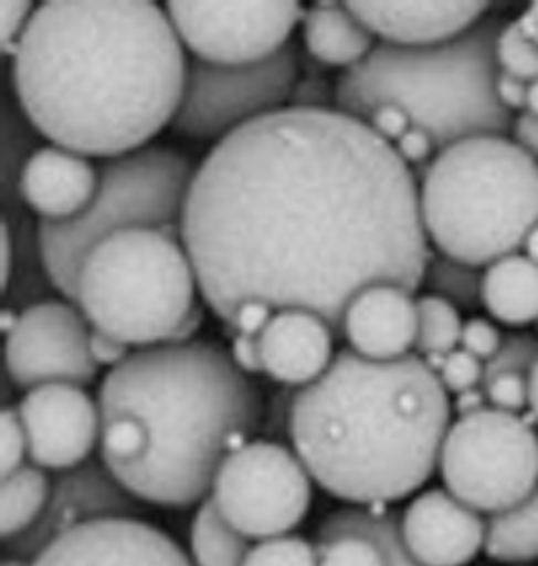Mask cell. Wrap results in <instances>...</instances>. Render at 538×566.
<instances>
[{"label":"cell","instance_id":"cell-1","mask_svg":"<svg viewBox=\"0 0 538 566\" xmlns=\"http://www.w3.org/2000/svg\"><path fill=\"white\" fill-rule=\"evenodd\" d=\"M180 238L224 325L261 302L320 316L336 338L361 291L414 293L432 256L411 167L336 107H285L214 144L194 169Z\"/></svg>","mask_w":538,"mask_h":566},{"label":"cell","instance_id":"cell-2","mask_svg":"<svg viewBox=\"0 0 538 566\" xmlns=\"http://www.w3.org/2000/svg\"><path fill=\"white\" fill-rule=\"evenodd\" d=\"M187 50L150 0H48L11 63L18 103L36 133L82 157H125L171 126Z\"/></svg>","mask_w":538,"mask_h":566},{"label":"cell","instance_id":"cell-3","mask_svg":"<svg viewBox=\"0 0 538 566\" xmlns=\"http://www.w3.org/2000/svg\"><path fill=\"white\" fill-rule=\"evenodd\" d=\"M101 460L141 503L201 504L226 455L253 441L263 400L214 343L137 348L98 387Z\"/></svg>","mask_w":538,"mask_h":566},{"label":"cell","instance_id":"cell-4","mask_svg":"<svg viewBox=\"0 0 538 566\" xmlns=\"http://www.w3.org/2000/svg\"><path fill=\"white\" fill-rule=\"evenodd\" d=\"M451 400L411 353L370 361L350 348L291 398L286 432L313 481L355 506L404 501L439 469Z\"/></svg>","mask_w":538,"mask_h":566},{"label":"cell","instance_id":"cell-5","mask_svg":"<svg viewBox=\"0 0 538 566\" xmlns=\"http://www.w3.org/2000/svg\"><path fill=\"white\" fill-rule=\"evenodd\" d=\"M500 18L432 48L377 43L363 63L336 82V109L357 120L384 103L402 107L412 126L425 128L436 148L481 135H505L510 114L496 96V39Z\"/></svg>","mask_w":538,"mask_h":566},{"label":"cell","instance_id":"cell-6","mask_svg":"<svg viewBox=\"0 0 538 566\" xmlns=\"http://www.w3.org/2000/svg\"><path fill=\"white\" fill-rule=\"evenodd\" d=\"M419 208L436 251L487 268L537 227L538 160L505 135L455 142L423 169Z\"/></svg>","mask_w":538,"mask_h":566},{"label":"cell","instance_id":"cell-7","mask_svg":"<svg viewBox=\"0 0 538 566\" xmlns=\"http://www.w3.org/2000/svg\"><path fill=\"white\" fill-rule=\"evenodd\" d=\"M199 283L178 231L128 229L96 244L77 276L75 306L127 346L173 345L199 306Z\"/></svg>","mask_w":538,"mask_h":566},{"label":"cell","instance_id":"cell-8","mask_svg":"<svg viewBox=\"0 0 538 566\" xmlns=\"http://www.w3.org/2000/svg\"><path fill=\"white\" fill-rule=\"evenodd\" d=\"M194 169L182 153L165 146L105 160L95 199L84 214L73 221L39 222V254L50 284L75 304L80 268L96 244L128 229L180 233Z\"/></svg>","mask_w":538,"mask_h":566},{"label":"cell","instance_id":"cell-9","mask_svg":"<svg viewBox=\"0 0 538 566\" xmlns=\"http://www.w3.org/2000/svg\"><path fill=\"white\" fill-rule=\"evenodd\" d=\"M444 488L476 513H500L538 488V434L519 415L478 410L457 417L444 437Z\"/></svg>","mask_w":538,"mask_h":566},{"label":"cell","instance_id":"cell-10","mask_svg":"<svg viewBox=\"0 0 538 566\" xmlns=\"http://www.w3.org/2000/svg\"><path fill=\"white\" fill-rule=\"evenodd\" d=\"M313 476L285 442L256 439L224 458L210 499L249 541L291 535L313 506Z\"/></svg>","mask_w":538,"mask_h":566},{"label":"cell","instance_id":"cell-11","mask_svg":"<svg viewBox=\"0 0 538 566\" xmlns=\"http://www.w3.org/2000/svg\"><path fill=\"white\" fill-rule=\"evenodd\" d=\"M299 80L293 45L261 63L242 66L190 61L187 84L171 128L194 142H221L256 118L288 107Z\"/></svg>","mask_w":538,"mask_h":566},{"label":"cell","instance_id":"cell-12","mask_svg":"<svg viewBox=\"0 0 538 566\" xmlns=\"http://www.w3.org/2000/svg\"><path fill=\"white\" fill-rule=\"evenodd\" d=\"M173 31L194 61L242 66L276 56L304 20L302 2L169 0L162 4Z\"/></svg>","mask_w":538,"mask_h":566},{"label":"cell","instance_id":"cell-13","mask_svg":"<svg viewBox=\"0 0 538 566\" xmlns=\"http://www.w3.org/2000/svg\"><path fill=\"white\" fill-rule=\"evenodd\" d=\"M91 334V323L73 302L32 304L4 338L7 377L27 391L43 385L88 387L98 375Z\"/></svg>","mask_w":538,"mask_h":566},{"label":"cell","instance_id":"cell-14","mask_svg":"<svg viewBox=\"0 0 538 566\" xmlns=\"http://www.w3.org/2000/svg\"><path fill=\"white\" fill-rule=\"evenodd\" d=\"M141 513L127 488L103 464L88 460L75 469L59 472L41 517L24 535L4 541V556L34 560L56 538L103 520H133Z\"/></svg>","mask_w":538,"mask_h":566},{"label":"cell","instance_id":"cell-15","mask_svg":"<svg viewBox=\"0 0 538 566\" xmlns=\"http://www.w3.org/2000/svg\"><path fill=\"white\" fill-rule=\"evenodd\" d=\"M29 441V460L43 471L63 472L91 460L101 442L98 402L84 387L43 385L18 405Z\"/></svg>","mask_w":538,"mask_h":566},{"label":"cell","instance_id":"cell-16","mask_svg":"<svg viewBox=\"0 0 538 566\" xmlns=\"http://www.w3.org/2000/svg\"><path fill=\"white\" fill-rule=\"evenodd\" d=\"M32 566H194L187 552L157 526L103 520L80 526L48 545Z\"/></svg>","mask_w":538,"mask_h":566},{"label":"cell","instance_id":"cell-17","mask_svg":"<svg viewBox=\"0 0 538 566\" xmlns=\"http://www.w3.org/2000/svg\"><path fill=\"white\" fill-rule=\"evenodd\" d=\"M402 536L421 566H468L485 545V520L446 490H428L402 513Z\"/></svg>","mask_w":538,"mask_h":566},{"label":"cell","instance_id":"cell-18","mask_svg":"<svg viewBox=\"0 0 538 566\" xmlns=\"http://www.w3.org/2000/svg\"><path fill=\"white\" fill-rule=\"evenodd\" d=\"M315 545L318 566H421L404 543L402 515L387 504L334 511L318 524Z\"/></svg>","mask_w":538,"mask_h":566},{"label":"cell","instance_id":"cell-19","mask_svg":"<svg viewBox=\"0 0 538 566\" xmlns=\"http://www.w3.org/2000/svg\"><path fill=\"white\" fill-rule=\"evenodd\" d=\"M350 11L370 29L380 43L400 48H432L462 36L487 15L489 4L476 0L457 2H400L355 0Z\"/></svg>","mask_w":538,"mask_h":566},{"label":"cell","instance_id":"cell-20","mask_svg":"<svg viewBox=\"0 0 538 566\" xmlns=\"http://www.w3.org/2000/svg\"><path fill=\"white\" fill-rule=\"evenodd\" d=\"M334 332L308 311H276L256 336L265 377L306 387L323 377L334 361Z\"/></svg>","mask_w":538,"mask_h":566},{"label":"cell","instance_id":"cell-21","mask_svg":"<svg viewBox=\"0 0 538 566\" xmlns=\"http://www.w3.org/2000/svg\"><path fill=\"white\" fill-rule=\"evenodd\" d=\"M342 338L350 350L370 361L411 355L416 343V300L395 284L368 286L347 308Z\"/></svg>","mask_w":538,"mask_h":566},{"label":"cell","instance_id":"cell-22","mask_svg":"<svg viewBox=\"0 0 538 566\" xmlns=\"http://www.w3.org/2000/svg\"><path fill=\"white\" fill-rule=\"evenodd\" d=\"M98 189L91 158L61 146H43L22 167L20 190L41 222H66L88 210Z\"/></svg>","mask_w":538,"mask_h":566},{"label":"cell","instance_id":"cell-23","mask_svg":"<svg viewBox=\"0 0 538 566\" xmlns=\"http://www.w3.org/2000/svg\"><path fill=\"white\" fill-rule=\"evenodd\" d=\"M306 52L323 64L349 71L377 48V36L352 13L347 2H317L302 20Z\"/></svg>","mask_w":538,"mask_h":566},{"label":"cell","instance_id":"cell-24","mask_svg":"<svg viewBox=\"0 0 538 566\" xmlns=\"http://www.w3.org/2000/svg\"><path fill=\"white\" fill-rule=\"evenodd\" d=\"M481 304L508 327L538 321V265L526 254H508L483 272Z\"/></svg>","mask_w":538,"mask_h":566},{"label":"cell","instance_id":"cell-25","mask_svg":"<svg viewBox=\"0 0 538 566\" xmlns=\"http://www.w3.org/2000/svg\"><path fill=\"white\" fill-rule=\"evenodd\" d=\"M483 552L503 565L538 560V488L526 501L485 520Z\"/></svg>","mask_w":538,"mask_h":566},{"label":"cell","instance_id":"cell-26","mask_svg":"<svg viewBox=\"0 0 538 566\" xmlns=\"http://www.w3.org/2000/svg\"><path fill=\"white\" fill-rule=\"evenodd\" d=\"M52 492V479L43 469L24 464L2 476L0 488V535L11 541L24 535L41 517Z\"/></svg>","mask_w":538,"mask_h":566},{"label":"cell","instance_id":"cell-27","mask_svg":"<svg viewBox=\"0 0 538 566\" xmlns=\"http://www.w3.org/2000/svg\"><path fill=\"white\" fill-rule=\"evenodd\" d=\"M251 545L208 496L199 504L190 526V556L194 566H244Z\"/></svg>","mask_w":538,"mask_h":566},{"label":"cell","instance_id":"cell-28","mask_svg":"<svg viewBox=\"0 0 538 566\" xmlns=\"http://www.w3.org/2000/svg\"><path fill=\"white\" fill-rule=\"evenodd\" d=\"M460 311L439 295H421L416 300V355L453 353L462 338Z\"/></svg>","mask_w":538,"mask_h":566},{"label":"cell","instance_id":"cell-29","mask_svg":"<svg viewBox=\"0 0 538 566\" xmlns=\"http://www.w3.org/2000/svg\"><path fill=\"white\" fill-rule=\"evenodd\" d=\"M423 284L430 289L432 295L443 297L457 311H475L481 304L483 272L451 256H444L441 252H432Z\"/></svg>","mask_w":538,"mask_h":566},{"label":"cell","instance_id":"cell-30","mask_svg":"<svg viewBox=\"0 0 538 566\" xmlns=\"http://www.w3.org/2000/svg\"><path fill=\"white\" fill-rule=\"evenodd\" d=\"M496 63L503 73L528 84L538 80V43L524 32L517 20L503 24L498 32Z\"/></svg>","mask_w":538,"mask_h":566},{"label":"cell","instance_id":"cell-31","mask_svg":"<svg viewBox=\"0 0 538 566\" xmlns=\"http://www.w3.org/2000/svg\"><path fill=\"white\" fill-rule=\"evenodd\" d=\"M244 566H318L317 545L297 535L259 541Z\"/></svg>","mask_w":538,"mask_h":566},{"label":"cell","instance_id":"cell-32","mask_svg":"<svg viewBox=\"0 0 538 566\" xmlns=\"http://www.w3.org/2000/svg\"><path fill=\"white\" fill-rule=\"evenodd\" d=\"M538 359V338L532 334H510L503 345L498 348V353L485 364V378L498 377V375H530L532 366Z\"/></svg>","mask_w":538,"mask_h":566},{"label":"cell","instance_id":"cell-33","mask_svg":"<svg viewBox=\"0 0 538 566\" xmlns=\"http://www.w3.org/2000/svg\"><path fill=\"white\" fill-rule=\"evenodd\" d=\"M439 378H441L446 394L457 396V394H464L468 389L483 387L485 364L481 359H476L475 355L466 353L464 348H455L453 353L446 355Z\"/></svg>","mask_w":538,"mask_h":566},{"label":"cell","instance_id":"cell-34","mask_svg":"<svg viewBox=\"0 0 538 566\" xmlns=\"http://www.w3.org/2000/svg\"><path fill=\"white\" fill-rule=\"evenodd\" d=\"M0 455L2 476L24 467L29 458V441L18 407H7L0 415Z\"/></svg>","mask_w":538,"mask_h":566},{"label":"cell","instance_id":"cell-35","mask_svg":"<svg viewBox=\"0 0 538 566\" xmlns=\"http://www.w3.org/2000/svg\"><path fill=\"white\" fill-rule=\"evenodd\" d=\"M483 389L487 394V402L492 409L505 410L517 415L519 410L526 409L530 402V389H528V377L526 375H498L487 378L483 382Z\"/></svg>","mask_w":538,"mask_h":566},{"label":"cell","instance_id":"cell-36","mask_svg":"<svg viewBox=\"0 0 538 566\" xmlns=\"http://www.w3.org/2000/svg\"><path fill=\"white\" fill-rule=\"evenodd\" d=\"M34 4L29 0H2L0 4V22H2V52L13 61L20 50V41L31 27Z\"/></svg>","mask_w":538,"mask_h":566},{"label":"cell","instance_id":"cell-37","mask_svg":"<svg viewBox=\"0 0 538 566\" xmlns=\"http://www.w3.org/2000/svg\"><path fill=\"white\" fill-rule=\"evenodd\" d=\"M503 334L500 329L483 316H473L464 323L462 327V338H460V346L475 355L476 359H481L483 364H487L503 345Z\"/></svg>","mask_w":538,"mask_h":566},{"label":"cell","instance_id":"cell-38","mask_svg":"<svg viewBox=\"0 0 538 566\" xmlns=\"http://www.w3.org/2000/svg\"><path fill=\"white\" fill-rule=\"evenodd\" d=\"M288 107L297 109H334L336 107V86L331 88L329 82L320 75H299Z\"/></svg>","mask_w":538,"mask_h":566},{"label":"cell","instance_id":"cell-39","mask_svg":"<svg viewBox=\"0 0 538 566\" xmlns=\"http://www.w3.org/2000/svg\"><path fill=\"white\" fill-rule=\"evenodd\" d=\"M368 126L382 137L384 142H389L391 146H395V142L400 139V137H404L409 130L412 128L411 116L402 109V107H398V105H393V103H384V105H379L370 116H368Z\"/></svg>","mask_w":538,"mask_h":566},{"label":"cell","instance_id":"cell-40","mask_svg":"<svg viewBox=\"0 0 538 566\" xmlns=\"http://www.w3.org/2000/svg\"><path fill=\"white\" fill-rule=\"evenodd\" d=\"M395 153L400 155V158L411 167V165H421V163H425L428 158L434 155V150H439L436 148V144H434V139H432V135L425 130V128H421V126H412L411 130L404 135V137H400L398 142H395Z\"/></svg>","mask_w":538,"mask_h":566},{"label":"cell","instance_id":"cell-41","mask_svg":"<svg viewBox=\"0 0 538 566\" xmlns=\"http://www.w3.org/2000/svg\"><path fill=\"white\" fill-rule=\"evenodd\" d=\"M274 313H276L274 308H270L261 302H249L238 311V315L233 316V321L226 327L233 332V336L235 334L259 336L263 332V327L270 323Z\"/></svg>","mask_w":538,"mask_h":566},{"label":"cell","instance_id":"cell-42","mask_svg":"<svg viewBox=\"0 0 538 566\" xmlns=\"http://www.w3.org/2000/svg\"><path fill=\"white\" fill-rule=\"evenodd\" d=\"M128 348L130 346L103 334V332L93 329V334H91V355H93L96 366H107L112 370L118 368L130 355Z\"/></svg>","mask_w":538,"mask_h":566},{"label":"cell","instance_id":"cell-43","mask_svg":"<svg viewBox=\"0 0 538 566\" xmlns=\"http://www.w3.org/2000/svg\"><path fill=\"white\" fill-rule=\"evenodd\" d=\"M233 364L249 377L253 375H263L261 366V355H259V343L256 336H244L235 334L231 340V350H229Z\"/></svg>","mask_w":538,"mask_h":566},{"label":"cell","instance_id":"cell-44","mask_svg":"<svg viewBox=\"0 0 538 566\" xmlns=\"http://www.w3.org/2000/svg\"><path fill=\"white\" fill-rule=\"evenodd\" d=\"M496 96H498L500 105L507 112L526 109V103H528V82L500 71L498 77H496Z\"/></svg>","mask_w":538,"mask_h":566},{"label":"cell","instance_id":"cell-45","mask_svg":"<svg viewBox=\"0 0 538 566\" xmlns=\"http://www.w3.org/2000/svg\"><path fill=\"white\" fill-rule=\"evenodd\" d=\"M513 133H515V144L521 146L530 157L538 160V118L524 112L521 116H517V120L513 123Z\"/></svg>","mask_w":538,"mask_h":566},{"label":"cell","instance_id":"cell-46","mask_svg":"<svg viewBox=\"0 0 538 566\" xmlns=\"http://www.w3.org/2000/svg\"><path fill=\"white\" fill-rule=\"evenodd\" d=\"M13 274V235L9 229V222L2 221L0 224V283L2 291L11 283Z\"/></svg>","mask_w":538,"mask_h":566},{"label":"cell","instance_id":"cell-47","mask_svg":"<svg viewBox=\"0 0 538 566\" xmlns=\"http://www.w3.org/2000/svg\"><path fill=\"white\" fill-rule=\"evenodd\" d=\"M487 407H489V402H487V394H485L483 387H476V389H468L464 394H457L455 402H453V410L460 417L475 415L478 410L487 409Z\"/></svg>","mask_w":538,"mask_h":566},{"label":"cell","instance_id":"cell-48","mask_svg":"<svg viewBox=\"0 0 538 566\" xmlns=\"http://www.w3.org/2000/svg\"><path fill=\"white\" fill-rule=\"evenodd\" d=\"M519 27L528 36H532L538 43V2H532L519 18H517Z\"/></svg>","mask_w":538,"mask_h":566},{"label":"cell","instance_id":"cell-49","mask_svg":"<svg viewBox=\"0 0 538 566\" xmlns=\"http://www.w3.org/2000/svg\"><path fill=\"white\" fill-rule=\"evenodd\" d=\"M528 389H530V402H528V407L532 410V417L537 419L538 423V359L537 364L532 366L530 375H528Z\"/></svg>","mask_w":538,"mask_h":566},{"label":"cell","instance_id":"cell-50","mask_svg":"<svg viewBox=\"0 0 538 566\" xmlns=\"http://www.w3.org/2000/svg\"><path fill=\"white\" fill-rule=\"evenodd\" d=\"M524 251H526V256L538 265V222L537 227L528 233V238L524 242Z\"/></svg>","mask_w":538,"mask_h":566},{"label":"cell","instance_id":"cell-51","mask_svg":"<svg viewBox=\"0 0 538 566\" xmlns=\"http://www.w3.org/2000/svg\"><path fill=\"white\" fill-rule=\"evenodd\" d=\"M526 112L537 116L538 118V80L528 84V103H526Z\"/></svg>","mask_w":538,"mask_h":566},{"label":"cell","instance_id":"cell-52","mask_svg":"<svg viewBox=\"0 0 538 566\" xmlns=\"http://www.w3.org/2000/svg\"><path fill=\"white\" fill-rule=\"evenodd\" d=\"M2 566H32V560H24V558H15V556H4Z\"/></svg>","mask_w":538,"mask_h":566}]
</instances>
